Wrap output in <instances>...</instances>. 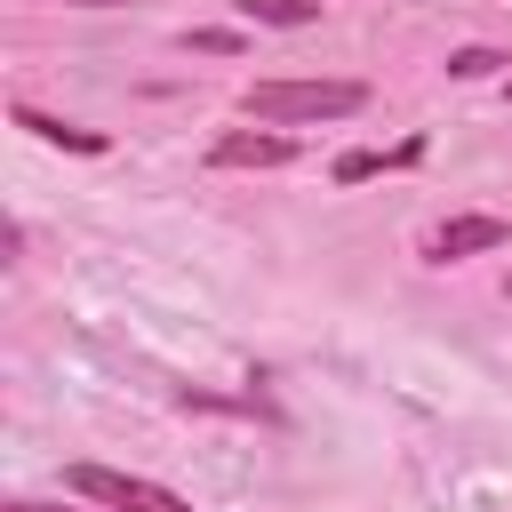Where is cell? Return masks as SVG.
<instances>
[{"label": "cell", "instance_id": "30bf717a", "mask_svg": "<svg viewBox=\"0 0 512 512\" xmlns=\"http://www.w3.org/2000/svg\"><path fill=\"white\" fill-rule=\"evenodd\" d=\"M8 512H64V504H32V496H8Z\"/></svg>", "mask_w": 512, "mask_h": 512}, {"label": "cell", "instance_id": "8fae6325", "mask_svg": "<svg viewBox=\"0 0 512 512\" xmlns=\"http://www.w3.org/2000/svg\"><path fill=\"white\" fill-rule=\"evenodd\" d=\"M72 8H136V0H72Z\"/></svg>", "mask_w": 512, "mask_h": 512}, {"label": "cell", "instance_id": "5b68a950", "mask_svg": "<svg viewBox=\"0 0 512 512\" xmlns=\"http://www.w3.org/2000/svg\"><path fill=\"white\" fill-rule=\"evenodd\" d=\"M8 120L24 128V136H40V144H64V152H104V128H72V120H56V112H40V104H8Z\"/></svg>", "mask_w": 512, "mask_h": 512}, {"label": "cell", "instance_id": "9c48e42d", "mask_svg": "<svg viewBox=\"0 0 512 512\" xmlns=\"http://www.w3.org/2000/svg\"><path fill=\"white\" fill-rule=\"evenodd\" d=\"M192 48H200V56H240V40H232V32H192Z\"/></svg>", "mask_w": 512, "mask_h": 512}, {"label": "cell", "instance_id": "6da1fadb", "mask_svg": "<svg viewBox=\"0 0 512 512\" xmlns=\"http://www.w3.org/2000/svg\"><path fill=\"white\" fill-rule=\"evenodd\" d=\"M360 104H368L360 80H248L240 88V112L272 120V128H288V120H352Z\"/></svg>", "mask_w": 512, "mask_h": 512}, {"label": "cell", "instance_id": "8992f818", "mask_svg": "<svg viewBox=\"0 0 512 512\" xmlns=\"http://www.w3.org/2000/svg\"><path fill=\"white\" fill-rule=\"evenodd\" d=\"M408 160H424V144H392V152H344L336 160V184H368V176H384V168H408Z\"/></svg>", "mask_w": 512, "mask_h": 512}, {"label": "cell", "instance_id": "7a4b0ae2", "mask_svg": "<svg viewBox=\"0 0 512 512\" xmlns=\"http://www.w3.org/2000/svg\"><path fill=\"white\" fill-rule=\"evenodd\" d=\"M88 504H104V512H192L176 488H160V480H136V472H112V464H72L64 472Z\"/></svg>", "mask_w": 512, "mask_h": 512}, {"label": "cell", "instance_id": "277c9868", "mask_svg": "<svg viewBox=\"0 0 512 512\" xmlns=\"http://www.w3.org/2000/svg\"><path fill=\"white\" fill-rule=\"evenodd\" d=\"M208 160L216 168H288L296 160V136H280V128H232V136H216Z\"/></svg>", "mask_w": 512, "mask_h": 512}, {"label": "cell", "instance_id": "ba28073f", "mask_svg": "<svg viewBox=\"0 0 512 512\" xmlns=\"http://www.w3.org/2000/svg\"><path fill=\"white\" fill-rule=\"evenodd\" d=\"M496 64H504L496 48H456V56H448V72H456V80H488Z\"/></svg>", "mask_w": 512, "mask_h": 512}, {"label": "cell", "instance_id": "3957f363", "mask_svg": "<svg viewBox=\"0 0 512 512\" xmlns=\"http://www.w3.org/2000/svg\"><path fill=\"white\" fill-rule=\"evenodd\" d=\"M504 240H512L504 216H448V224L424 232V256H432V264H456V256H488V248H504Z\"/></svg>", "mask_w": 512, "mask_h": 512}, {"label": "cell", "instance_id": "52a82bcc", "mask_svg": "<svg viewBox=\"0 0 512 512\" xmlns=\"http://www.w3.org/2000/svg\"><path fill=\"white\" fill-rule=\"evenodd\" d=\"M248 24H312L320 16V0H232Z\"/></svg>", "mask_w": 512, "mask_h": 512}]
</instances>
